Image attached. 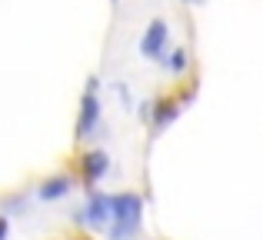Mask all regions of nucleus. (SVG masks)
<instances>
[{
  "mask_svg": "<svg viewBox=\"0 0 263 240\" xmlns=\"http://www.w3.org/2000/svg\"><path fill=\"white\" fill-rule=\"evenodd\" d=\"M117 97L123 100V107H127V110H130V107H134V100H130V90H127V87H123V84H117Z\"/></svg>",
  "mask_w": 263,
  "mask_h": 240,
  "instance_id": "9d476101",
  "label": "nucleus"
},
{
  "mask_svg": "<svg viewBox=\"0 0 263 240\" xmlns=\"http://www.w3.org/2000/svg\"><path fill=\"white\" fill-rule=\"evenodd\" d=\"M77 167H80V177H84L87 190H93L97 183L110 174V157H107V150H87L77 160Z\"/></svg>",
  "mask_w": 263,
  "mask_h": 240,
  "instance_id": "423d86ee",
  "label": "nucleus"
},
{
  "mask_svg": "<svg viewBox=\"0 0 263 240\" xmlns=\"http://www.w3.org/2000/svg\"><path fill=\"white\" fill-rule=\"evenodd\" d=\"M100 117H103V104H100V77L87 80V90L80 97V114H77V127H73V137L77 140H90L100 130Z\"/></svg>",
  "mask_w": 263,
  "mask_h": 240,
  "instance_id": "f03ea898",
  "label": "nucleus"
},
{
  "mask_svg": "<svg viewBox=\"0 0 263 240\" xmlns=\"http://www.w3.org/2000/svg\"><path fill=\"white\" fill-rule=\"evenodd\" d=\"M143 224V197L137 190H120L110 194V224L107 234L110 240H134Z\"/></svg>",
  "mask_w": 263,
  "mask_h": 240,
  "instance_id": "f257e3e1",
  "label": "nucleus"
},
{
  "mask_svg": "<svg viewBox=\"0 0 263 240\" xmlns=\"http://www.w3.org/2000/svg\"><path fill=\"white\" fill-rule=\"evenodd\" d=\"M183 114V100L180 94H167V97H157L154 107H150V137H160L170 123H177V117Z\"/></svg>",
  "mask_w": 263,
  "mask_h": 240,
  "instance_id": "39448f33",
  "label": "nucleus"
},
{
  "mask_svg": "<svg viewBox=\"0 0 263 240\" xmlns=\"http://www.w3.org/2000/svg\"><path fill=\"white\" fill-rule=\"evenodd\" d=\"M73 220H77L80 227H87V230L107 227V224H110V194H103V190L93 187L87 194V204L73 214Z\"/></svg>",
  "mask_w": 263,
  "mask_h": 240,
  "instance_id": "20e7f679",
  "label": "nucleus"
},
{
  "mask_svg": "<svg viewBox=\"0 0 263 240\" xmlns=\"http://www.w3.org/2000/svg\"><path fill=\"white\" fill-rule=\"evenodd\" d=\"M167 53H170V24L163 17H157L147 24V30L140 37V57L154 60V64H163Z\"/></svg>",
  "mask_w": 263,
  "mask_h": 240,
  "instance_id": "7ed1b4c3",
  "label": "nucleus"
},
{
  "mask_svg": "<svg viewBox=\"0 0 263 240\" xmlns=\"http://www.w3.org/2000/svg\"><path fill=\"white\" fill-rule=\"evenodd\" d=\"M110 4H120V0H110Z\"/></svg>",
  "mask_w": 263,
  "mask_h": 240,
  "instance_id": "ddd939ff",
  "label": "nucleus"
},
{
  "mask_svg": "<svg viewBox=\"0 0 263 240\" xmlns=\"http://www.w3.org/2000/svg\"><path fill=\"white\" fill-rule=\"evenodd\" d=\"M163 67H167L174 77H186V73H190V50H186V47H174V50L163 57Z\"/></svg>",
  "mask_w": 263,
  "mask_h": 240,
  "instance_id": "6e6552de",
  "label": "nucleus"
},
{
  "mask_svg": "<svg viewBox=\"0 0 263 240\" xmlns=\"http://www.w3.org/2000/svg\"><path fill=\"white\" fill-rule=\"evenodd\" d=\"M10 237V220H7V214H0V240Z\"/></svg>",
  "mask_w": 263,
  "mask_h": 240,
  "instance_id": "9b49d317",
  "label": "nucleus"
},
{
  "mask_svg": "<svg viewBox=\"0 0 263 240\" xmlns=\"http://www.w3.org/2000/svg\"><path fill=\"white\" fill-rule=\"evenodd\" d=\"M24 204H27V197L20 194V197H10V200H4V214H20V210H24Z\"/></svg>",
  "mask_w": 263,
  "mask_h": 240,
  "instance_id": "1a4fd4ad",
  "label": "nucleus"
},
{
  "mask_svg": "<svg viewBox=\"0 0 263 240\" xmlns=\"http://www.w3.org/2000/svg\"><path fill=\"white\" fill-rule=\"evenodd\" d=\"M180 4H190V7H200V4H206V0H180Z\"/></svg>",
  "mask_w": 263,
  "mask_h": 240,
  "instance_id": "f8f14e48",
  "label": "nucleus"
},
{
  "mask_svg": "<svg viewBox=\"0 0 263 240\" xmlns=\"http://www.w3.org/2000/svg\"><path fill=\"white\" fill-rule=\"evenodd\" d=\"M73 183H77V180H73L70 174H53V177H47V180L37 187V200H44V204L64 200V197L73 190Z\"/></svg>",
  "mask_w": 263,
  "mask_h": 240,
  "instance_id": "0eeeda50",
  "label": "nucleus"
}]
</instances>
